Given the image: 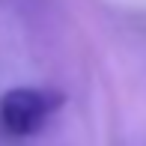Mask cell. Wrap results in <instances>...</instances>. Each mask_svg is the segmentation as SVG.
Segmentation results:
<instances>
[{
  "mask_svg": "<svg viewBox=\"0 0 146 146\" xmlns=\"http://www.w3.org/2000/svg\"><path fill=\"white\" fill-rule=\"evenodd\" d=\"M63 108V92L42 87H12L0 96V128L9 137H33Z\"/></svg>",
  "mask_w": 146,
  "mask_h": 146,
  "instance_id": "6da1fadb",
  "label": "cell"
}]
</instances>
